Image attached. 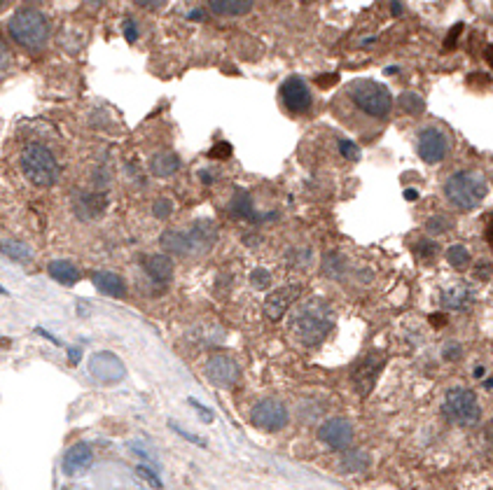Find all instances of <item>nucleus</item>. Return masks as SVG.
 <instances>
[{
    "label": "nucleus",
    "instance_id": "obj_1",
    "mask_svg": "<svg viewBox=\"0 0 493 490\" xmlns=\"http://www.w3.org/2000/svg\"><path fill=\"white\" fill-rule=\"evenodd\" d=\"M334 327V311L323 299H309L290 311L288 329L297 343L314 348L330 336Z\"/></svg>",
    "mask_w": 493,
    "mask_h": 490
},
{
    "label": "nucleus",
    "instance_id": "obj_2",
    "mask_svg": "<svg viewBox=\"0 0 493 490\" xmlns=\"http://www.w3.org/2000/svg\"><path fill=\"white\" fill-rule=\"evenodd\" d=\"M486 180L475 171H456L445 182V199L456 210H475L486 199Z\"/></svg>",
    "mask_w": 493,
    "mask_h": 490
},
{
    "label": "nucleus",
    "instance_id": "obj_3",
    "mask_svg": "<svg viewBox=\"0 0 493 490\" xmlns=\"http://www.w3.org/2000/svg\"><path fill=\"white\" fill-rule=\"evenodd\" d=\"M8 30L19 47L30 49V52L42 49L49 40V24L45 15H40L37 10H30V8L17 10L15 15L10 17Z\"/></svg>",
    "mask_w": 493,
    "mask_h": 490
},
{
    "label": "nucleus",
    "instance_id": "obj_4",
    "mask_svg": "<svg viewBox=\"0 0 493 490\" xmlns=\"http://www.w3.org/2000/svg\"><path fill=\"white\" fill-rule=\"evenodd\" d=\"M348 96H351L355 108L372 119H386L393 110V96L388 87L379 84L374 80L353 82L351 89H348Z\"/></svg>",
    "mask_w": 493,
    "mask_h": 490
},
{
    "label": "nucleus",
    "instance_id": "obj_5",
    "mask_svg": "<svg viewBox=\"0 0 493 490\" xmlns=\"http://www.w3.org/2000/svg\"><path fill=\"white\" fill-rule=\"evenodd\" d=\"M21 171L35 187H52L59 180L61 168L52 149L40 145V143H33L21 154Z\"/></svg>",
    "mask_w": 493,
    "mask_h": 490
},
{
    "label": "nucleus",
    "instance_id": "obj_6",
    "mask_svg": "<svg viewBox=\"0 0 493 490\" xmlns=\"http://www.w3.org/2000/svg\"><path fill=\"white\" fill-rule=\"evenodd\" d=\"M442 416H445L447 423L458 425V427L477 425L479 418H482V408H479L477 394L460 385L447 390L445 401H442Z\"/></svg>",
    "mask_w": 493,
    "mask_h": 490
},
{
    "label": "nucleus",
    "instance_id": "obj_7",
    "mask_svg": "<svg viewBox=\"0 0 493 490\" xmlns=\"http://www.w3.org/2000/svg\"><path fill=\"white\" fill-rule=\"evenodd\" d=\"M288 420H290L288 408H285L283 401H278V399H262L253 406V411H251V423L265 432L283 430V427L288 425Z\"/></svg>",
    "mask_w": 493,
    "mask_h": 490
},
{
    "label": "nucleus",
    "instance_id": "obj_8",
    "mask_svg": "<svg viewBox=\"0 0 493 490\" xmlns=\"http://www.w3.org/2000/svg\"><path fill=\"white\" fill-rule=\"evenodd\" d=\"M416 152L426 163H440L449 154V138L438 127H426L416 136Z\"/></svg>",
    "mask_w": 493,
    "mask_h": 490
},
{
    "label": "nucleus",
    "instance_id": "obj_9",
    "mask_svg": "<svg viewBox=\"0 0 493 490\" xmlns=\"http://www.w3.org/2000/svg\"><path fill=\"white\" fill-rule=\"evenodd\" d=\"M384 364H386V357L379 355V353H370L365 355L363 360L355 364L351 379H353V385L355 390H358L360 397H370V392L374 390V385H377V379L379 374L384 372Z\"/></svg>",
    "mask_w": 493,
    "mask_h": 490
},
{
    "label": "nucleus",
    "instance_id": "obj_10",
    "mask_svg": "<svg viewBox=\"0 0 493 490\" xmlns=\"http://www.w3.org/2000/svg\"><path fill=\"white\" fill-rule=\"evenodd\" d=\"M280 100H283L285 110L292 115H302L311 108V91L309 84L299 75H292L280 84Z\"/></svg>",
    "mask_w": 493,
    "mask_h": 490
},
{
    "label": "nucleus",
    "instance_id": "obj_11",
    "mask_svg": "<svg viewBox=\"0 0 493 490\" xmlns=\"http://www.w3.org/2000/svg\"><path fill=\"white\" fill-rule=\"evenodd\" d=\"M353 425L346 418H330L318 427V439L334 451H346L353 444Z\"/></svg>",
    "mask_w": 493,
    "mask_h": 490
},
{
    "label": "nucleus",
    "instance_id": "obj_12",
    "mask_svg": "<svg viewBox=\"0 0 493 490\" xmlns=\"http://www.w3.org/2000/svg\"><path fill=\"white\" fill-rule=\"evenodd\" d=\"M299 294H302V285H299V282H290V285H283L278 287V290L269 292V297L265 299V316L274 320V323L283 320Z\"/></svg>",
    "mask_w": 493,
    "mask_h": 490
},
{
    "label": "nucleus",
    "instance_id": "obj_13",
    "mask_svg": "<svg viewBox=\"0 0 493 490\" xmlns=\"http://www.w3.org/2000/svg\"><path fill=\"white\" fill-rule=\"evenodd\" d=\"M239 364L227 355H213L206 364V379L217 388H229L239 381Z\"/></svg>",
    "mask_w": 493,
    "mask_h": 490
},
{
    "label": "nucleus",
    "instance_id": "obj_14",
    "mask_svg": "<svg viewBox=\"0 0 493 490\" xmlns=\"http://www.w3.org/2000/svg\"><path fill=\"white\" fill-rule=\"evenodd\" d=\"M91 374L103 383H117L124 379V364L112 353H96L91 357Z\"/></svg>",
    "mask_w": 493,
    "mask_h": 490
},
{
    "label": "nucleus",
    "instance_id": "obj_15",
    "mask_svg": "<svg viewBox=\"0 0 493 490\" xmlns=\"http://www.w3.org/2000/svg\"><path fill=\"white\" fill-rule=\"evenodd\" d=\"M93 462V451L89 444L80 442L71 446V448L66 451L64 455V462H61V467H64V474L66 476H75L80 472H84V469H89Z\"/></svg>",
    "mask_w": 493,
    "mask_h": 490
},
{
    "label": "nucleus",
    "instance_id": "obj_16",
    "mask_svg": "<svg viewBox=\"0 0 493 490\" xmlns=\"http://www.w3.org/2000/svg\"><path fill=\"white\" fill-rule=\"evenodd\" d=\"M229 212H232L234 217L246 219V222H251V224H262V222H267V219L274 217V215H267V212L255 210V206H253V201H251V194L243 192V190H239V192L234 194L232 203H229Z\"/></svg>",
    "mask_w": 493,
    "mask_h": 490
},
{
    "label": "nucleus",
    "instance_id": "obj_17",
    "mask_svg": "<svg viewBox=\"0 0 493 490\" xmlns=\"http://www.w3.org/2000/svg\"><path fill=\"white\" fill-rule=\"evenodd\" d=\"M440 304L445 311H467L475 304V290L470 285H454L442 292Z\"/></svg>",
    "mask_w": 493,
    "mask_h": 490
},
{
    "label": "nucleus",
    "instance_id": "obj_18",
    "mask_svg": "<svg viewBox=\"0 0 493 490\" xmlns=\"http://www.w3.org/2000/svg\"><path fill=\"white\" fill-rule=\"evenodd\" d=\"M190 238H192V245H195V253H206V250H210L217 241V227L210 219H197L195 224L190 227Z\"/></svg>",
    "mask_w": 493,
    "mask_h": 490
},
{
    "label": "nucleus",
    "instance_id": "obj_19",
    "mask_svg": "<svg viewBox=\"0 0 493 490\" xmlns=\"http://www.w3.org/2000/svg\"><path fill=\"white\" fill-rule=\"evenodd\" d=\"M161 248H164L166 253L180 255V257L195 253V245H192L190 234H185V231H176V229H166L164 234H161Z\"/></svg>",
    "mask_w": 493,
    "mask_h": 490
},
{
    "label": "nucleus",
    "instance_id": "obj_20",
    "mask_svg": "<svg viewBox=\"0 0 493 490\" xmlns=\"http://www.w3.org/2000/svg\"><path fill=\"white\" fill-rule=\"evenodd\" d=\"M145 271L157 282H168L173 275V262L168 255H150L145 260Z\"/></svg>",
    "mask_w": 493,
    "mask_h": 490
},
{
    "label": "nucleus",
    "instance_id": "obj_21",
    "mask_svg": "<svg viewBox=\"0 0 493 490\" xmlns=\"http://www.w3.org/2000/svg\"><path fill=\"white\" fill-rule=\"evenodd\" d=\"M178 168H180V159L178 154L173 152H157L150 159V171H152V175H157V178H171Z\"/></svg>",
    "mask_w": 493,
    "mask_h": 490
},
{
    "label": "nucleus",
    "instance_id": "obj_22",
    "mask_svg": "<svg viewBox=\"0 0 493 490\" xmlns=\"http://www.w3.org/2000/svg\"><path fill=\"white\" fill-rule=\"evenodd\" d=\"M255 0H208L210 10L220 17H243L253 10Z\"/></svg>",
    "mask_w": 493,
    "mask_h": 490
},
{
    "label": "nucleus",
    "instance_id": "obj_23",
    "mask_svg": "<svg viewBox=\"0 0 493 490\" xmlns=\"http://www.w3.org/2000/svg\"><path fill=\"white\" fill-rule=\"evenodd\" d=\"M91 282L103 294H110V297H122L124 290H127V287H124V280L112 271H96L91 275Z\"/></svg>",
    "mask_w": 493,
    "mask_h": 490
},
{
    "label": "nucleus",
    "instance_id": "obj_24",
    "mask_svg": "<svg viewBox=\"0 0 493 490\" xmlns=\"http://www.w3.org/2000/svg\"><path fill=\"white\" fill-rule=\"evenodd\" d=\"M367 467H370V455L365 451H346L337 469L344 474H360Z\"/></svg>",
    "mask_w": 493,
    "mask_h": 490
},
{
    "label": "nucleus",
    "instance_id": "obj_25",
    "mask_svg": "<svg viewBox=\"0 0 493 490\" xmlns=\"http://www.w3.org/2000/svg\"><path fill=\"white\" fill-rule=\"evenodd\" d=\"M49 275H52L56 282H61V285H73V282H78L80 278L78 269L66 260H56L49 264Z\"/></svg>",
    "mask_w": 493,
    "mask_h": 490
},
{
    "label": "nucleus",
    "instance_id": "obj_26",
    "mask_svg": "<svg viewBox=\"0 0 493 490\" xmlns=\"http://www.w3.org/2000/svg\"><path fill=\"white\" fill-rule=\"evenodd\" d=\"M105 208V199L103 197H89V194H84V197H80L75 201V212H78L80 217L84 219H93L98 217V212Z\"/></svg>",
    "mask_w": 493,
    "mask_h": 490
},
{
    "label": "nucleus",
    "instance_id": "obj_27",
    "mask_svg": "<svg viewBox=\"0 0 493 490\" xmlns=\"http://www.w3.org/2000/svg\"><path fill=\"white\" fill-rule=\"evenodd\" d=\"M0 253L8 255L15 262H28L30 260V248L21 241H0Z\"/></svg>",
    "mask_w": 493,
    "mask_h": 490
},
{
    "label": "nucleus",
    "instance_id": "obj_28",
    "mask_svg": "<svg viewBox=\"0 0 493 490\" xmlns=\"http://www.w3.org/2000/svg\"><path fill=\"white\" fill-rule=\"evenodd\" d=\"M397 103H400V108L404 112H409V115H423V112H426V100L414 91H402Z\"/></svg>",
    "mask_w": 493,
    "mask_h": 490
},
{
    "label": "nucleus",
    "instance_id": "obj_29",
    "mask_svg": "<svg viewBox=\"0 0 493 490\" xmlns=\"http://www.w3.org/2000/svg\"><path fill=\"white\" fill-rule=\"evenodd\" d=\"M447 262L451 264L454 269H465L467 264H470V253H467L465 245H449Z\"/></svg>",
    "mask_w": 493,
    "mask_h": 490
},
{
    "label": "nucleus",
    "instance_id": "obj_30",
    "mask_svg": "<svg viewBox=\"0 0 493 490\" xmlns=\"http://www.w3.org/2000/svg\"><path fill=\"white\" fill-rule=\"evenodd\" d=\"M414 253L421 260H433L440 253V243L433 241V238H419V243L414 245Z\"/></svg>",
    "mask_w": 493,
    "mask_h": 490
},
{
    "label": "nucleus",
    "instance_id": "obj_31",
    "mask_svg": "<svg viewBox=\"0 0 493 490\" xmlns=\"http://www.w3.org/2000/svg\"><path fill=\"white\" fill-rule=\"evenodd\" d=\"M449 229H451V222H449V217H445V215H433L426 222V231L430 236H442V234H447Z\"/></svg>",
    "mask_w": 493,
    "mask_h": 490
},
{
    "label": "nucleus",
    "instance_id": "obj_32",
    "mask_svg": "<svg viewBox=\"0 0 493 490\" xmlns=\"http://www.w3.org/2000/svg\"><path fill=\"white\" fill-rule=\"evenodd\" d=\"M251 282L258 290H269V285H271V273L267 271V269H255V271L251 273Z\"/></svg>",
    "mask_w": 493,
    "mask_h": 490
},
{
    "label": "nucleus",
    "instance_id": "obj_33",
    "mask_svg": "<svg viewBox=\"0 0 493 490\" xmlns=\"http://www.w3.org/2000/svg\"><path fill=\"white\" fill-rule=\"evenodd\" d=\"M341 271H344V262H341V257L332 253V255H328V262H325V273L330 275V278H337Z\"/></svg>",
    "mask_w": 493,
    "mask_h": 490
},
{
    "label": "nucleus",
    "instance_id": "obj_34",
    "mask_svg": "<svg viewBox=\"0 0 493 490\" xmlns=\"http://www.w3.org/2000/svg\"><path fill=\"white\" fill-rule=\"evenodd\" d=\"M442 357H445L447 362H456L463 357V348H460L458 341H449L445 348H442Z\"/></svg>",
    "mask_w": 493,
    "mask_h": 490
},
{
    "label": "nucleus",
    "instance_id": "obj_35",
    "mask_svg": "<svg viewBox=\"0 0 493 490\" xmlns=\"http://www.w3.org/2000/svg\"><path fill=\"white\" fill-rule=\"evenodd\" d=\"M124 37H127L129 45H134L138 40V26H136V21L131 17H124Z\"/></svg>",
    "mask_w": 493,
    "mask_h": 490
},
{
    "label": "nucleus",
    "instance_id": "obj_36",
    "mask_svg": "<svg viewBox=\"0 0 493 490\" xmlns=\"http://www.w3.org/2000/svg\"><path fill=\"white\" fill-rule=\"evenodd\" d=\"M171 210H173V206H171V201L168 199H157V203H154V217L157 219H166L168 215H171Z\"/></svg>",
    "mask_w": 493,
    "mask_h": 490
},
{
    "label": "nucleus",
    "instance_id": "obj_37",
    "mask_svg": "<svg viewBox=\"0 0 493 490\" xmlns=\"http://www.w3.org/2000/svg\"><path fill=\"white\" fill-rule=\"evenodd\" d=\"M339 152L344 154V159H348V161H355L360 156V149L355 147V143H351V140H339Z\"/></svg>",
    "mask_w": 493,
    "mask_h": 490
},
{
    "label": "nucleus",
    "instance_id": "obj_38",
    "mask_svg": "<svg viewBox=\"0 0 493 490\" xmlns=\"http://www.w3.org/2000/svg\"><path fill=\"white\" fill-rule=\"evenodd\" d=\"M168 427H171V430H173V432H178V435H180V437H183V439H187V442H190V444H197V446H201V448H206V442H204V439H201V437H197V435H190V432H187V430H183V427H180V425H176V423H173V420H171V423H168Z\"/></svg>",
    "mask_w": 493,
    "mask_h": 490
},
{
    "label": "nucleus",
    "instance_id": "obj_39",
    "mask_svg": "<svg viewBox=\"0 0 493 490\" xmlns=\"http://www.w3.org/2000/svg\"><path fill=\"white\" fill-rule=\"evenodd\" d=\"M229 154H232V145H229V143H217L215 147L208 149L210 159H227Z\"/></svg>",
    "mask_w": 493,
    "mask_h": 490
},
{
    "label": "nucleus",
    "instance_id": "obj_40",
    "mask_svg": "<svg viewBox=\"0 0 493 490\" xmlns=\"http://www.w3.org/2000/svg\"><path fill=\"white\" fill-rule=\"evenodd\" d=\"M136 474L138 476H143V479H145L150 486H157V488H161V481H159V476L152 472V469L150 467H145V464H141V467H136Z\"/></svg>",
    "mask_w": 493,
    "mask_h": 490
},
{
    "label": "nucleus",
    "instance_id": "obj_41",
    "mask_svg": "<svg viewBox=\"0 0 493 490\" xmlns=\"http://www.w3.org/2000/svg\"><path fill=\"white\" fill-rule=\"evenodd\" d=\"M129 448H131V453H136V455L141 457V460H145L147 464H154V455L150 453L147 448H143L141 442H138V444H136V442H131V444H129Z\"/></svg>",
    "mask_w": 493,
    "mask_h": 490
},
{
    "label": "nucleus",
    "instance_id": "obj_42",
    "mask_svg": "<svg viewBox=\"0 0 493 490\" xmlns=\"http://www.w3.org/2000/svg\"><path fill=\"white\" fill-rule=\"evenodd\" d=\"M460 33H463V24H456V26L449 30V35H447V40H445V52H449V49L456 45V40L460 37Z\"/></svg>",
    "mask_w": 493,
    "mask_h": 490
},
{
    "label": "nucleus",
    "instance_id": "obj_43",
    "mask_svg": "<svg viewBox=\"0 0 493 490\" xmlns=\"http://www.w3.org/2000/svg\"><path fill=\"white\" fill-rule=\"evenodd\" d=\"M190 404H192L195 411H199V416H201L206 423H210V420H213V411H210V408H206L201 401H197L195 397H190Z\"/></svg>",
    "mask_w": 493,
    "mask_h": 490
},
{
    "label": "nucleus",
    "instance_id": "obj_44",
    "mask_svg": "<svg viewBox=\"0 0 493 490\" xmlns=\"http://www.w3.org/2000/svg\"><path fill=\"white\" fill-rule=\"evenodd\" d=\"M491 273H493V266H491L489 262H477L475 264V275H477L479 280H486Z\"/></svg>",
    "mask_w": 493,
    "mask_h": 490
},
{
    "label": "nucleus",
    "instance_id": "obj_45",
    "mask_svg": "<svg viewBox=\"0 0 493 490\" xmlns=\"http://www.w3.org/2000/svg\"><path fill=\"white\" fill-rule=\"evenodd\" d=\"M136 5H138V8H143V10H161L166 5V0H134Z\"/></svg>",
    "mask_w": 493,
    "mask_h": 490
},
{
    "label": "nucleus",
    "instance_id": "obj_46",
    "mask_svg": "<svg viewBox=\"0 0 493 490\" xmlns=\"http://www.w3.org/2000/svg\"><path fill=\"white\" fill-rule=\"evenodd\" d=\"M337 80H339V75H334V73H332V75H318V78H316V84L321 87V89H328V87L334 84Z\"/></svg>",
    "mask_w": 493,
    "mask_h": 490
},
{
    "label": "nucleus",
    "instance_id": "obj_47",
    "mask_svg": "<svg viewBox=\"0 0 493 490\" xmlns=\"http://www.w3.org/2000/svg\"><path fill=\"white\" fill-rule=\"evenodd\" d=\"M8 66V49H5V45L0 42V71Z\"/></svg>",
    "mask_w": 493,
    "mask_h": 490
},
{
    "label": "nucleus",
    "instance_id": "obj_48",
    "mask_svg": "<svg viewBox=\"0 0 493 490\" xmlns=\"http://www.w3.org/2000/svg\"><path fill=\"white\" fill-rule=\"evenodd\" d=\"M430 325L445 327V325H447V316H430Z\"/></svg>",
    "mask_w": 493,
    "mask_h": 490
},
{
    "label": "nucleus",
    "instance_id": "obj_49",
    "mask_svg": "<svg viewBox=\"0 0 493 490\" xmlns=\"http://www.w3.org/2000/svg\"><path fill=\"white\" fill-rule=\"evenodd\" d=\"M391 12H393L395 17H400V15H402V5L397 3V0H393V3H391Z\"/></svg>",
    "mask_w": 493,
    "mask_h": 490
},
{
    "label": "nucleus",
    "instance_id": "obj_50",
    "mask_svg": "<svg viewBox=\"0 0 493 490\" xmlns=\"http://www.w3.org/2000/svg\"><path fill=\"white\" fill-rule=\"evenodd\" d=\"M68 357H71L73 364H78V360H80V348H71V350H68Z\"/></svg>",
    "mask_w": 493,
    "mask_h": 490
},
{
    "label": "nucleus",
    "instance_id": "obj_51",
    "mask_svg": "<svg viewBox=\"0 0 493 490\" xmlns=\"http://www.w3.org/2000/svg\"><path fill=\"white\" fill-rule=\"evenodd\" d=\"M404 199L416 201V199H419V192H416V190H404Z\"/></svg>",
    "mask_w": 493,
    "mask_h": 490
},
{
    "label": "nucleus",
    "instance_id": "obj_52",
    "mask_svg": "<svg viewBox=\"0 0 493 490\" xmlns=\"http://www.w3.org/2000/svg\"><path fill=\"white\" fill-rule=\"evenodd\" d=\"M486 64H489L493 68V45L486 47Z\"/></svg>",
    "mask_w": 493,
    "mask_h": 490
},
{
    "label": "nucleus",
    "instance_id": "obj_53",
    "mask_svg": "<svg viewBox=\"0 0 493 490\" xmlns=\"http://www.w3.org/2000/svg\"><path fill=\"white\" fill-rule=\"evenodd\" d=\"M486 243H489L491 248H493V224H491L489 229H486Z\"/></svg>",
    "mask_w": 493,
    "mask_h": 490
},
{
    "label": "nucleus",
    "instance_id": "obj_54",
    "mask_svg": "<svg viewBox=\"0 0 493 490\" xmlns=\"http://www.w3.org/2000/svg\"><path fill=\"white\" fill-rule=\"evenodd\" d=\"M484 372H486V369H484V367H477V369H475V372H472V376H475V379H482V376H484Z\"/></svg>",
    "mask_w": 493,
    "mask_h": 490
},
{
    "label": "nucleus",
    "instance_id": "obj_55",
    "mask_svg": "<svg viewBox=\"0 0 493 490\" xmlns=\"http://www.w3.org/2000/svg\"><path fill=\"white\" fill-rule=\"evenodd\" d=\"M201 178H204L206 185H210V182H213V178H210V173H208V171H201Z\"/></svg>",
    "mask_w": 493,
    "mask_h": 490
},
{
    "label": "nucleus",
    "instance_id": "obj_56",
    "mask_svg": "<svg viewBox=\"0 0 493 490\" xmlns=\"http://www.w3.org/2000/svg\"><path fill=\"white\" fill-rule=\"evenodd\" d=\"M484 388H486V390H491V388H493V379H486V381H484Z\"/></svg>",
    "mask_w": 493,
    "mask_h": 490
},
{
    "label": "nucleus",
    "instance_id": "obj_57",
    "mask_svg": "<svg viewBox=\"0 0 493 490\" xmlns=\"http://www.w3.org/2000/svg\"><path fill=\"white\" fill-rule=\"evenodd\" d=\"M190 19H201V12H199V10H197V12H192Z\"/></svg>",
    "mask_w": 493,
    "mask_h": 490
},
{
    "label": "nucleus",
    "instance_id": "obj_58",
    "mask_svg": "<svg viewBox=\"0 0 493 490\" xmlns=\"http://www.w3.org/2000/svg\"><path fill=\"white\" fill-rule=\"evenodd\" d=\"M386 73H388V75H395V73H397V66H391V68H388V71H386Z\"/></svg>",
    "mask_w": 493,
    "mask_h": 490
},
{
    "label": "nucleus",
    "instance_id": "obj_59",
    "mask_svg": "<svg viewBox=\"0 0 493 490\" xmlns=\"http://www.w3.org/2000/svg\"><path fill=\"white\" fill-rule=\"evenodd\" d=\"M489 442L493 444V427H491V430H489Z\"/></svg>",
    "mask_w": 493,
    "mask_h": 490
},
{
    "label": "nucleus",
    "instance_id": "obj_60",
    "mask_svg": "<svg viewBox=\"0 0 493 490\" xmlns=\"http://www.w3.org/2000/svg\"><path fill=\"white\" fill-rule=\"evenodd\" d=\"M5 5H8V0H0V8H5Z\"/></svg>",
    "mask_w": 493,
    "mask_h": 490
},
{
    "label": "nucleus",
    "instance_id": "obj_61",
    "mask_svg": "<svg viewBox=\"0 0 493 490\" xmlns=\"http://www.w3.org/2000/svg\"><path fill=\"white\" fill-rule=\"evenodd\" d=\"M0 294H8V292H5V290H3V287H0Z\"/></svg>",
    "mask_w": 493,
    "mask_h": 490
},
{
    "label": "nucleus",
    "instance_id": "obj_62",
    "mask_svg": "<svg viewBox=\"0 0 493 490\" xmlns=\"http://www.w3.org/2000/svg\"><path fill=\"white\" fill-rule=\"evenodd\" d=\"M304 3H309V0H304Z\"/></svg>",
    "mask_w": 493,
    "mask_h": 490
}]
</instances>
